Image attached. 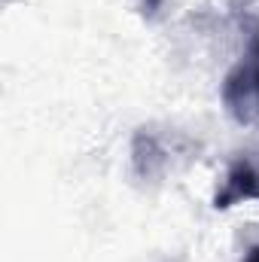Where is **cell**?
I'll return each mask as SVG.
<instances>
[{"label":"cell","instance_id":"cell-4","mask_svg":"<svg viewBox=\"0 0 259 262\" xmlns=\"http://www.w3.org/2000/svg\"><path fill=\"white\" fill-rule=\"evenodd\" d=\"M165 3H168V0H140V12H143V18H149V21H156V18L162 15V9H165Z\"/></svg>","mask_w":259,"mask_h":262},{"label":"cell","instance_id":"cell-1","mask_svg":"<svg viewBox=\"0 0 259 262\" xmlns=\"http://www.w3.org/2000/svg\"><path fill=\"white\" fill-rule=\"evenodd\" d=\"M223 107L241 125L259 122V40H253L250 49L226 73Z\"/></svg>","mask_w":259,"mask_h":262},{"label":"cell","instance_id":"cell-2","mask_svg":"<svg viewBox=\"0 0 259 262\" xmlns=\"http://www.w3.org/2000/svg\"><path fill=\"white\" fill-rule=\"evenodd\" d=\"M244 201H259V168L250 159L232 162V168L226 171L223 183L213 192V207L217 210H229V207L244 204Z\"/></svg>","mask_w":259,"mask_h":262},{"label":"cell","instance_id":"cell-5","mask_svg":"<svg viewBox=\"0 0 259 262\" xmlns=\"http://www.w3.org/2000/svg\"><path fill=\"white\" fill-rule=\"evenodd\" d=\"M244 262H259V247H253V250L244 256Z\"/></svg>","mask_w":259,"mask_h":262},{"label":"cell","instance_id":"cell-3","mask_svg":"<svg viewBox=\"0 0 259 262\" xmlns=\"http://www.w3.org/2000/svg\"><path fill=\"white\" fill-rule=\"evenodd\" d=\"M131 159H134V171L143 177V180H153L165 171V149L159 146L156 134H149L146 128H140L134 134V143H131Z\"/></svg>","mask_w":259,"mask_h":262}]
</instances>
